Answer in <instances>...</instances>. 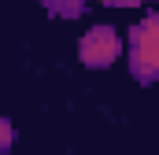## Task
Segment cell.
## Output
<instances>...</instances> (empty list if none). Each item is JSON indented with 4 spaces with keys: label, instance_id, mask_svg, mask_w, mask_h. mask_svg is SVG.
<instances>
[{
    "label": "cell",
    "instance_id": "obj_5",
    "mask_svg": "<svg viewBox=\"0 0 159 155\" xmlns=\"http://www.w3.org/2000/svg\"><path fill=\"white\" fill-rule=\"evenodd\" d=\"M100 4H111V7H133V4H141V0H100Z\"/></svg>",
    "mask_w": 159,
    "mask_h": 155
},
{
    "label": "cell",
    "instance_id": "obj_4",
    "mask_svg": "<svg viewBox=\"0 0 159 155\" xmlns=\"http://www.w3.org/2000/svg\"><path fill=\"white\" fill-rule=\"evenodd\" d=\"M11 144H15V129H11V122H4V118H0V155L7 152Z\"/></svg>",
    "mask_w": 159,
    "mask_h": 155
},
{
    "label": "cell",
    "instance_id": "obj_3",
    "mask_svg": "<svg viewBox=\"0 0 159 155\" xmlns=\"http://www.w3.org/2000/svg\"><path fill=\"white\" fill-rule=\"evenodd\" d=\"M52 15H59V19H74L81 15V7H85V0H41Z\"/></svg>",
    "mask_w": 159,
    "mask_h": 155
},
{
    "label": "cell",
    "instance_id": "obj_1",
    "mask_svg": "<svg viewBox=\"0 0 159 155\" xmlns=\"http://www.w3.org/2000/svg\"><path fill=\"white\" fill-rule=\"evenodd\" d=\"M129 70L137 81H156L159 74V15L141 19L129 30Z\"/></svg>",
    "mask_w": 159,
    "mask_h": 155
},
{
    "label": "cell",
    "instance_id": "obj_2",
    "mask_svg": "<svg viewBox=\"0 0 159 155\" xmlns=\"http://www.w3.org/2000/svg\"><path fill=\"white\" fill-rule=\"evenodd\" d=\"M122 52V41L115 33V26H93L85 37L78 41V59L85 67L100 70V67H111Z\"/></svg>",
    "mask_w": 159,
    "mask_h": 155
}]
</instances>
